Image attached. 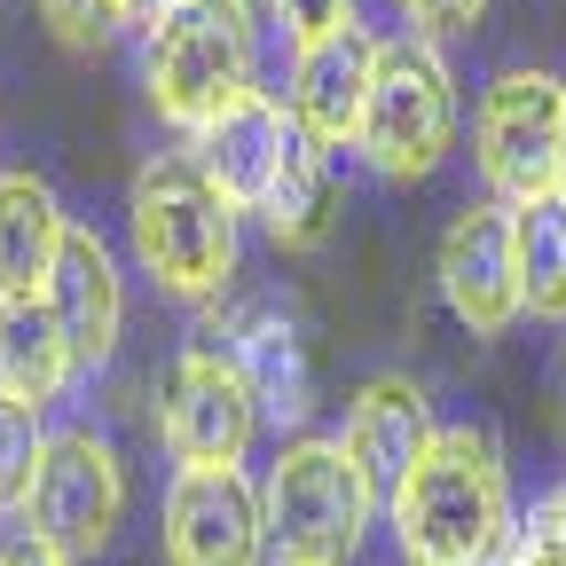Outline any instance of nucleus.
<instances>
[{"mask_svg": "<svg viewBox=\"0 0 566 566\" xmlns=\"http://www.w3.org/2000/svg\"><path fill=\"white\" fill-rule=\"evenodd\" d=\"M40 417L17 409V401H0V512H24V495H32V472H40Z\"/></svg>", "mask_w": 566, "mask_h": 566, "instance_id": "obj_20", "label": "nucleus"}, {"mask_svg": "<svg viewBox=\"0 0 566 566\" xmlns=\"http://www.w3.org/2000/svg\"><path fill=\"white\" fill-rule=\"evenodd\" d=\"M558 111H566V80H543V71H504L472 118V158L495 189V205H527L551 197L558 174Z\"/></svg>", "mask_w": 566, "mask_h": 566, "instance_id": "obj_8", "label": "nucleus"}, {"mask_svg": "<svg viewBox=\"0 0 566 566\" xmlns=\"http://www.w3.org/2000/svg\"><path fill=\"white\" fill-rule=\"evenodd\" d=\"M71 378V346L48 315L40 292H9L0 300V401H17V409H48Z\"/></svg>", "mask_w": 566, "mask_h": 566, "instance_id": "obj_16", "label": "nucleus"}, {"mask_svg": "<svg viewBox=\"0 0 566 566\" xmlns=\"http://www.w3.org/2000/svg\"><path fill=\"white\" fill-rule=\"evenodd\" d=\"M118 520H126V472H118L111 441L103 433H55L40 449V472L24 495L32 543L71 566V558H95L118 535Z\"/></svg>", "mask_w": 566, "mask_h": 566, "instance_id": "obj_6", "label": "nucleus"}, {"mask_svg": "<svg viewBox=\"0 0 566 566\" xmlns=\"http://www.w3.org/2000/svg\"><path fill=\"white\" fill-rule=\"evenodd\" d=\"M40 300H48V315H55L63 346H71V370H95V363H111L126 300H118L111 244H103L95 229H63L55 268H48V283H40Z\"/></svg>", "mask_w": 566, "mask_h": 566, "instance_id": "obj_11", "label": "nucleus"}, {"mask_svg": "<svg viewBox=\"0 0 566 566\" xmlns=\"http://www.w3.org/2000/svg\"><path fill=\"white\" fill-rule=\"evenodd\" d=\"M268 520L244 472H174L166 488V566H260Z\"/></svg>", "mask_w": 566, "mask_h": 566, "instance_id": "obj_9", "label": "nucleus"}, {"mask_svg": "<svg viewBox=\"0 0 566 566\" xmlns=\"http://www.w3.org/2000/svg\"><path fill=\"white\" fill-rule=\"evenodd\" d=\"M221 354L237 363V378L252 386V401H260L275 424H300V417L315 409V370H307V346H300L292 315H275V307L237 315V331H229Z\"/></svg>", "mask_w": 566, "mask_h": 566, "instance_id": "obj_15", "label": "nucleus"}, {"mask_svg": "<svg viewBox=\"0 0 566 566\" xmlns=\"http://www.w3.org/2000/svg\"><path fill=\"white\" fill-rule=\"evenodd\" d=\"M480 9H488V0H401V17L424 32V48H433V40H464L480 24Z\"/></svg>", "mask_w": 566, "mask_h": 566, "instance_id": "obj_23", "label": "nucleus"}, {"mask_svg": "<svg viewBox=\"0 0 566 566\" xmlns=\"http://www.w3.org/2000/svg\"><path fill=\"white\" fill-rule=\"evenodd\" d=\"M63 229H71V221L55 212L48 181L0 174V300H9V292H40L48 268H55Z\"/></svg>", "mask_w": 566, "mask_h": 566, "instance_id": "obj_18", "label": "nucleus"}, {"mask_svg": "<svg viewBox=\"0 0 566 566\" xmlns=\"http://www.w3.org/2000/svg\"><path fill=\"white\" fill-rule=\"evenodd\" d=\"M535 535H551V543L566 551V480H558V488L543 495V512H535Z\"/></svg>", "mask_w": 566, "mask_h": 566, "instance_id": "obj_25", "label": "nucleus"}, {"mask_svg": "<svg viewBox=\"0 0 566 566\" xmlns=\"http://www.w3.org/2000/svg\"><path fill=\"white\" fill-rule=\"evenodd\" d=\"M457 142V80L441 48L424 40H394L378 48V80L363 103V126H354V150H363L370 174L386 181H424Z\"/></svg>", "mask_w": 566, "mask_h": 566, "instance_id": "obj_5", "label": "nucleus"}, {"mask_svg": "<svg viewBox=\"0 0 566 566\" xmlns=\"http://www.w3.org/2000/svg\"><path fill=\"white\" fill-rule=\"evenodd\" d=\"M126 229H134V260L150 268L158 292L174 300H221L229 275H237V205L205 181L197 158H150L134 174V205H126Z\"/></svg>", "mask_w": 566, "mask_h": 566, "instance_id": "obj_2", "label": "nucleus"}, {"mask_svg": "<svg viewBox=\"0 0 566 566\" xmlns=\"http://www.w3.org/2000/svg\"><path fill=\"white\" fill-rule=\"evenodd\" d=\"M370 488L354 480L338 441H292L275 457L260 488V520H268V558L275 566H346L354 543L370 527Z\"/></svg>", "mask_w": 566, "mask_h": 566, "instance_id": "obj_4", "label": "nucleus"}, {"mask_svg": "<svg viewBox=\"0 0 566 566\" xmlns=\"http://www.w3.org/2000/svg\"><path fill=\"white\" fill-rule=\"evenodd\" d=\"M551 189L566 197V111H558V174H551Z\"/></svg>", "mask_w": 566, "mask_h": 566, "instance_id": "obj_28", "label": "nucleus"}, {"mask_svg": "<svg viewBox=\"0 0 566 566\" xmlns=\"http://www.w3.org/2000/svg\"><path fill=\"white\" fill-rule=\"evenodd\" d=\"M111 9H118V24H158L166 0H111Z\"/></svg>", "mask_w": 566, "mask_h": 566, "instance_id": "obj_27", "label": "nucleus"}, {"mask_svg": "<svg viewBox=\"0 0 566 566\" xmlns=\"http://www.w3.org/2000/svg\"><path fill=\"white\" fill-rule=\"evenodd\" d=\"M283 142H292V111L252 87L244 103H229L197 134V166H205V181L221 189L237 212H260L268 189H275V166H283Z\"/></svg>", "mask_w": 566, "mask_h": 566, "instance_id": "obj_13", "label": "nucleus"}, {"mask_svg": "<svg viewBox=\"0 0 566 566\" xmlns=\"http://www.w3.org/2000/svg\"><path fill=\"white\" fill-rule=\"evenodd\" d=\"M386 512L409 566H495L512 551L504 464H495V441L472 424H441Z\"/></svg>", "mask_w": 566, "mask_h": 566, "instance_id": "obj_1", "label": "nucleus"}, {"mask_svg": "<svg viewBox=\"0 0 566 566\" xmlns=\"http://www.w3.org/2000/svg\"><path fill=\"white\" fill-rule=\"evenodd\" d=\"M252 433H260V401L237 378V363L221 346H189L166 370V401H158V441L174 449V464L181 472H237Z\"/></svg>", "mask_w": 566, "mask_h": 566, "instance_id": "obj_7", "label": "nucleus"}, {"mask_svg": "<svg viewBox=\"0 0 566 566\" xmlns=\"http://www.w3.org/2000/svg\"><path fill=\"white\" fill-rule=\"evenodd\" d=\"M512 252H520V307L566 323V197L512 205Z\"/></svg>", "mask_w": 566, "mask_h": 566, "instance_id": "obj_19", "label": "nucleus"}, {"mask_svg": "<svg viewBox=\"0 0 566 566\" xmlns=\"http://www.w3.org/2000/svg\"><path fill=\"white\" fill-rule=\"evenodd\" d=\"M0 566H63V558H55V551H40V543L24 535V543H9V551H0Z\"/></svg>", "mask_w": 566, "mask_h": 566, "instance_id": "obj_26", "label": "nucleus"}, {"mask_svg": "<svg viewBox=\"0 0 566 566\" xmlns=\"http://www.w3.org/2000/svg\"><path fill=\"white\" fill-rule=\"evenodd\" d=\"M268 9H275V32L292 40V55L354 32V0H268Z\"/></svg>", "mask_w": 566, "mask_h": 566, "instance_id": "obj_21", "label": "nucleus"}, {"mask_svg": "<svg viewBox=\"0 0 566 566\" xmlns=\"http://www.w3.org/2000/svg\"><path fill=\"white\" fill-rule=\"evenodd\" d=\"M441 292L472 331H512L520 307V252H512V205H472L441 237Z\"/></svg>", "mask_w": 566, "mask_h": 566, "instance_id": "obj_10", "label": "nucleus"}, {"mask_svg": "<svg viewBox=\"0 0 566 566\" xmlns=\"http://www.w3.org/2000/svg\"><path fill=\"white\" fill-rule=\"evenodd\" d=\"M370 80H378V40L338 32V40L292 55V118L323 142V150H338V142H354V126H363Z\"/></svg>", "mask_w": 566, "mask_h": 566, "instance_id": "obj_14", "label": "nucleus"}, {"mask_svg": "<svg viewBox=\"0 0 566 566\" xmlns=\"http://www.w3.org/2000/svg\"><path fill=\"white\" fill-rule=\"evenodd\" d=\"M40 24L63 40V48H103L111 40V24H118V9H111V0H40Z\"/></svg>", "mask_w": 566, "mask_h": 566, "instance_id": "obj_22", "label": "nucleus"}, {"mask_svg": "<svg viewBox=\"0 0 566 566\" xmlns=\"http://www.w3.org/2000/svg\"><path fill=\"white\" fill-rule=\"evenodd\" d=\"M504 566H566V551H558L551 535H535V527H527V535L504 551Z\"/></svg>", "mask_w": 566, "mask_h": 566, "instance_id": "obj_24", "label": "nucleus"}, {"mask_svg": "<svg viewBox=\"0 0 566 566\" xmlns=\"http://www.w3.org/2000/svg\"><path fill=\"white\" fill-rule=\"evenodd\" d=\"M268 237L283 252H315L331 237V150L292 118V142H283V166H275V189H268Z\"/></svg>", "mask_w": 566, "mask_h": 566, "instance_id": "obj_17", "label": "nucleus"}, {"mask_svg": "<svg viewBox=\"0 0 566 566\" xmlns=\"http://www.w3.org/2000/svg\"><path fill=\"white\" fill-rule=\"evenodd\" d=\"M433 433H441V424H433V409H424V394L409 378H378V386H363V401H354L338 449H346L354 480L370 488V504H394L409 464L433 449Z\"/></svg>", "mask_w": 566, "mask_h": 566, "instance_id": "obj_12", "label": "nucleus"}, {"mask_svg": "<svg viewBox=\"0 0 566 566\" xmlns=\"http://www.w3.org/2000/svg\"><path fill=\"white\" fill-rule=\"evenodd\" d=\"M142 95L181 134H205L252 95V17L244 0H166L142 48Z\"/></svg>", "mask_w": 566, "mask_h": 566, "instance_id": "obj_3", "label": "nucleus"}]
</instances>
